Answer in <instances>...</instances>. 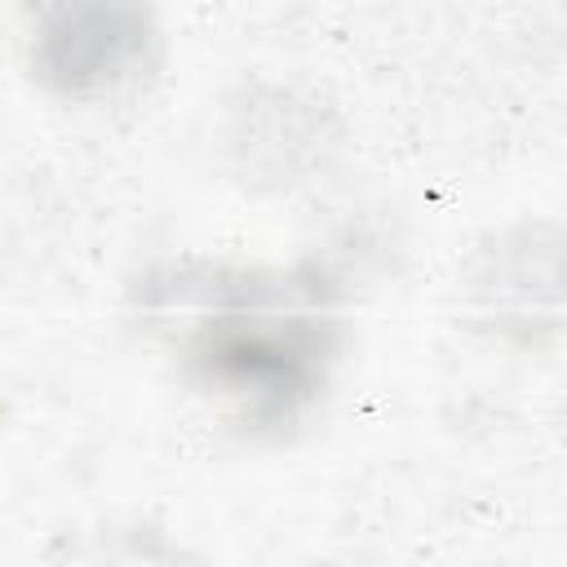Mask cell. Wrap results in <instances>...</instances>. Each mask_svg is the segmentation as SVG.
Returning <instances> with one entry per match:
<instances>
[{"instance_id":"6da1fadb","label":"cell","mask_w":567,"mask_h":567,"mask_svg":"<svg viewBox=\"0 0 567 567\" xmlns=\"http://www.w3.org/2000/svg\"><path fill=\"white\" fill-rule=\"evenodd\" d=\"M350 292L301 252L292 266L168 257L133 284V310L173 381L226 434L279 447L332 403L350 363Z\"/></svg>"},{"instance_id":"7a4b0ae2","label":"cell","mask_w":567,"mask_h":567,"mask_svg":"<svg viewBox=\"0 0 567 567\" xmlns=\"http://www.w3.org/2000/svg\"><path fill=\"white\" fill-rule=\"evenodd\" d=\"M22 80L62 111L137 106L168 66L159 0H13Z\"/></svg>"},{"instance_id":"3957f363","label":"cell","mask_w":567,"mask_h":567,"mask_svg":"<svg viewBox=\"0 0 567 567\" xmlns=\"http://www.w3.org/2000/svg\"><path fill=\"white\" fill-rule=\"evenodd\" d=\"M217 142L230 177L252 195H306L346 164L350 128L337 102L297 80H244L226 93Z\"/></svg>"},{"instance_id":"277c9868","label":"cell","mask_w":567,"mask_h":567,"mask_svg":"<svg viewBox=\"0 0 567 567\" xmlns=\"http://www.w3.org/2000/svg\"><path fill=\"white\" fill-rule=\"evenodd\" d=\"M465 319L501 346L554 350L563 332V235L558 221H509L487 230L456 275Z\"/></svg>"}]
</instances>
